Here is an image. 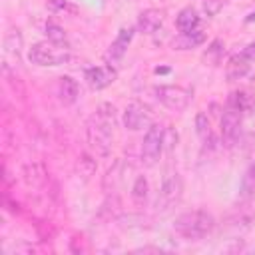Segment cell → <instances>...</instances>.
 Instances as JSON below:
<instances>
[{
  "label": "cell",
  "mask_w": 255,
  "mask_h": 255,
  "mask_svg": "<svg viewBox=\"0 0 255 255\" xmlns=\"http://www.w3.org/2000/svg\"><path fill=\"white\" fill-rule=\"evenodd\" d=\"M114 126H116V108L112 104H102L98 112L90 118L86 129L88 145L96 155L106 157L110 153L114 139Z\"/></svg>",
  "instance_id": "1"
},
{
  "label": "cell",
  "mask_w": 255,
  "mask_h": 255,
  "mask_svg": "<svg viewBox=\"0 0 255 255\" xmlns=\"http://www.w3.org/2000/svg\"><path fill=\"white\" fill-rule=\"evenodd\" d=\"M213 227H215V219L205 209L185 211L179 217H175V223H173L175 233L187 241H199L207 237L213 231Z\"/></svg>",
  "instance_id": "2"
},
{
  "label": "cell",
  "mask_w": 255,
  "mask_h": 255,
  "mask_svg": "<svg viewBox=\"0 0 255 255\" xmlns=\"http://www.w3.org/2000/svg\"><path fill=\"white\" fill-rule=\"evenodd\" d=\"M28 60L32 64H36V66H60V64L70 60V54L66 52V48L56 50L54 44L36 42L28 50Z\"/></svg>",
  "instance_id": "3"
},
{
  "label": "cell",
  "mask_w": 255,
  "mask_h": 255,
  "mask_svg": "<svg viewBox=\"0 0 255 255\" xmlns=\"http://www.w3.org/2000/svg\"><path fill=\"white\" fill-rule=\"evenodd\" d=\"M153 94L155 98L167 108V110H173V112H181L189 106L193 94L191 90L183 88V86H155L153 88Z\"/></svg>",
  "instance_id": "4"
},
{
  "label": "cell",
  "mask_w": 255,
  "mask_h": 255,
  "mask_svg": "<svg viewBox=\"0 0 255 255\" xmlns=\"http://www.w3.org/2000/svg\"><path fill=\"white\" fill-rule=\"evenodd\" d=\"M163 149V128L151 124L141 141V161L145 165H155Z\"/></svg>",
  "instance_id": "5"
},
{
  "label": "cell",
  "mask_w": 255,
  "mask_h": 255,
  "mask_svg": "<svg viewBox=\"0 0 255 255\" xmlns=\"http://www.w3.org/2000/svg\"><path fill=\"white\" fill-rule=\"evenodd\" d=\"M181 193H183V181H181L179 173L177 171L167 173L161 181V189L157 195V209L165 211V209L173 207L181 199Z\"/></svg>",
  "instance_id": "6"
},
{
  "label": "cell",
  "mask_w": 255,
  "mask_h": 255,
  "mask_svg": "<svg viewBox=\"0 0 255 255\" xmlns=\"http://www.w3.org/2000/svg\"><path fill=\"white\" fill-rule=\"evenodd\" d=\"M124 126L126 129L129 131H139L143 128H149L151 126V112L145 104L141 102H129L126 106V112H124Z\"/></svg>",
  "instance_id": "7"
},
{
  "label": "cell",
  "mask_w": 255,
  "mask_h": 255,
  "mask_svg": "<svg viewBox=\"0 0 255 255\" xmlns=\"http://www.w3.org/2000/svg\"><path fill=\"white\" fill-rule=\"evenodd\" d=\"M241 133V112L235 108H225L221 116V141L225 147H233Z\"/></svg>",
  "instance_id": "8"
},
{
  "label": "cell",
  "mask_w": 255,
  "mask_h": 255,
  "mask_svg": "<svg viewBox=\"0 0 255 255\" xmlns=\"http://www.w3.org/2000/svg\"><path fill=\"white\" fill-rule=\"evenodd\" d=\"M118 80V70L112 66H94L86 70V82L92 90H104Z\"/></svg>",
  "instance_id": "9"
},
{
  "label": "cell",
  "mask_w": 255,
  "mask_h": 255,
  "mask_svg": "<svg viewBox=\"0 0 255 255\" xmlns=\"http://www.w3.org/2000/svg\"><path fill=\"white\" fill-rule=\"evenodd\" d=\"M133 32H135L133 26H124V28H120L116 40L110 44V48H108V52H106V60H108V62H118V60L126 54V50H128V46H129V42H131V38H133Z\"/></svg>",
  "instance_id": "10"
},
{
  "label": "cell",
  "mask_w": 255,
  "mask_h": 255,
  "mask_svg": "<svg viewBox=\"0 0 255 255\" xmlns=\"http://www.w3.org/2000/svg\"><path fill=\"white\" fill-rule=\"evenodd\" d=\"M163 24V12L157 8H147L137 16V30L141 34H153Z\"/></svg>",
  "instance_id": "11"
},
{
  "label": "cell",
  "mask_w": 255,
  "mask_h": 255,
  "mask_svg": "<svg viewBox=\"0 0 255 255\" xmlns=\"http://www.w3.org/2000/svg\"><path fill=\"white\" fill-rule=\"evenodd\" d=\"M249 70H251V64L243 54H233L225 64V76H227L229 82L245 78L249 74Z\"/></svg>",
  "instance_id": "12"
},
{
  "label": "cell",
  "mask_w": 255,
  "mask_h": 255,
  "mask_svg": "<svg viewBox=\"0 0 255 255\" xmlns=\"http://www.w3.org/2000/svg\"><path fill=\"white\" fill-rule=\"evenodd\" d=\"M58 98L64 106H72L80 98V86L72 76H62L58 80Z\"/></svg>",
  "instance_id": "13"
},
{
  "label": "cell",
  "mask_w": 255,
  "mask_h": 255,
  "mask_svg": "<svg viewBox=\"0 0 255 255\" xmlns=\"http://www.w3.org/2000/svg\"><path fill=\"white\" fill-rule=\"evenodd\" d=\"M227 106L235 108L241 114H253L255 112V94H251L247 90L231 92L229 98H227Z\"/></svg>",
  "instance_id": "14"
},
{
  "label": "cell",
  "mask_w": 255,
  "mask_h": 255,
  "mask_svg": "<svg viewBox=\"0 0 255 255\" xmlns=\"http://www.w3.org/2000/svg\"><path fill=\"white\" fill-rule=\"evenodd\" d=\"M205 42V32L203 30H191V32H179L173 40H171V48L173 50H191L197 48Z\"/></svg>",
  "instance_id": "15"
},
{
  "label": "cell",
  "mask_w": 255,
  "mask_h": 255,
  "mask_svg": "<svg viewBox=\"0 0 255 255\" xmlns=\"http://www.w3.org/2000/svg\"><path fill=\"white\" fill-rule=\"evenodd\" d=\"M175 26H177L179 32L197 30V26H199V16H197L195 8H191V6L183 8V10L177 14V18H175Z\"/></svg>",
  "instance_id": "16"
},
{
  "label": "cell",
  "mask_w": 255,
  "mask_h": 255,
  "mask_svg": "<svg viewBox=\"0 0 255 255\" xmlns=\"http://www.w3.org/2000/svg\"><path fill=\"white\" fill-rule=\"evenodd\" d=\"M223 54H225V44H223V40L215 38V40L209 44V48L203 52L201 60H203L207 66L215 68V66H219V64H221V60H223Z\"/></svg>",
  "instance_id": "17"
},
{
  "label": "cell",
  "mask_w": 255,
  "mask_h": 255,
  "mask_svg": "<svg viewBox=\"0 0 255 255\" xmlns=\"http://www.w3.org/2000/svg\"><path fill=\"white\" fill-rule=\"evenodd\" d=\"M96 169H98V163H96V159L92 155L82 153L78 157V161H76V175L78 177H82L84 181H88V179H92V175L96 173Z\"/></svg>",
  "instance_id": "18"
},
{
  "label": "cell",
  "mask_w": 255,
  "mask_h": 255,
  "mask_svg": "<svg viewBox=\"0 0 255 255\" xmlns=\"http://www.w3.org/2000/svg\"><path fill=\"white\" fill-rule=\"evenodd\" d=\"M24 181L32 187H40L46 181V169L42 163H28L24 167Z\"/></svg>",
  "instance_id": "19"
},
{
  "label": "cell",
  "mask_w": 255,
  "mask_h": 255,
  "mask_svg": "<svg viewBox=\"0 0 255 255\" xmlns=\"http://www.w3.org/2000/svg\"><path fill=\"white\" fill-rule=\"evenodd\" d=\"M46 36H48L50 44H54L58 48H66L68 46V36L64 32V28H60L58 24H46Z\"/></svg>",
  "instance_id": "20"
},
{
  "label": "cell",
  "mask_w": 255,
  "mask_h": 255,
  "mask_svg": "<svg viewBox=\"0 0 255 255\" xmlns=\"http://www.w3.org/2000/svg\"><path fill=\"white\" fill-rule=\"evenodd\" d=\"M147 191H149L147 179H145L143 175L135 177V181H133V187H131V199H133L137 205H141V203L147 199Z\"/></svg>",
  "instance_id": "21"
},
{
  "label": "cell",
  "mask_w": 255,
  "mask_h": 255,
  "mask_svg": "<svg viewBox=\"0 0 255 255\" xmlns=\"http://www.w3.org/2000/svg\"><path fill=\"white\" fill-rule=\"evenodd\" d=\"M239 191H241L243 197H251L255 193V163H251L247 167V171L243 173V177H241V189Z\"/></svg>",
  "instance_id": "22"
},
{
  "label": "cell",
  "mask_w": 255,
  "mask_h": 255,
  "mask_svg": "<svg viewBox=\"0 0 255 255\" xmlns=\"http://www.w3.org/2000/svg\"><path fill=\"white\" fill-rule=\"evenodd\" d=\"M20 48H22V36H20V32L18 30H12L8 36H6V40H4V54L8 56V54H14L16 58L20 56Z\"/></svg>",
  "instance_id": "23"
},
{
  "label": "cell",
  "mask_w": 255,
  "mask_h": 255,
  "mask_svg": "<svg viewBox=\"0 0 255 255\" xmlns=\"http://www.w3.org/2000/svg\"><path fill=\"white\" fill-rule=\"evenodd\" d=\"M195 133H197L203 141H207V139H211V137H213V135H211L209 118H207V114H203V112H199V114L195 116Z\"/></svg>",
  "instance_id": "24"
},
{
  "label": "cell",
  "mask_w": 255,
  "mask_h": 255,
  "mask_svg": "<svg viewBox=\"0 0 255 255\" xmlns=\"http://www.w3.org/2000/svg\"><path fill=\"white\" fill-rule=\"evenodd\" d=\"M221 8H223V0H203V10H205L207 16L219 14Z\"/></svg>",
  "instance_id": "25"
},
{
  "label": "cell",
  "mask_w": 255,
  "mask_h": 255,
  "mask_svg": "<svg viewBox=\"0 0 255 255\" xmlns=\"http://www.w3.org/2000/svg\"><path fill=\"white\" fill-rule=\"evenodd\" d=\"M165 143H167L169 149L173 147V143H177V131H175V129H171V128L163 129V145H165Z\"/></svg>",
  "instance_id": "26"
},
{
  "label": "cell",
  "mask_w": 255,
  "mask_h": 255,
  "mask_svg": "<svg viewBox=\"0 0 255 255\" xmlns=\"http://www.w3.org/2000/svg\"><path fill=\"white\" fill-rule=\"evenodd\" d=\"M48 8L52 12H60L66 8V0H48Z\"/></svg>",
  "instance_id": "27"
},
{
  "label": "cell",
  "mask_w": 255,
  "mask_h": 255,
  "mask_svg": "<svg viewBox=\"0 0 255 255\" xmlns=\"http://www.w3.org/2000/svg\"><path fill=\"white\" fill-rule=\"evenodd\" d=\"M247 60H255V42H251V44H247L245 48H243V52H241Z\"/></svg>",
  "instance_id": "28"
},
{
  "label": "cell",
  "mask_w": 255,
  "mask_h": 255,
  "mask_svg": "<svg viewBox=\"0 0 255 255\" xmlns=\"http://www.w3.org/2000/svg\"><path fill=\"white\" fill-rule=\"evenodd\" d=\"M169 68H155V74H167Z\"/></svg>",
  "instance_id": "29"
}]
</instances>
